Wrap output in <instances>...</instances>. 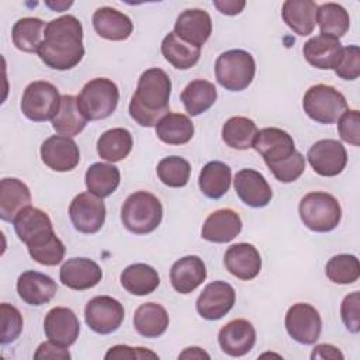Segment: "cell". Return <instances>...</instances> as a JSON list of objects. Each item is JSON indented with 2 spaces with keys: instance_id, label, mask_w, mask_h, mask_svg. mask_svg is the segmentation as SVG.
<instances>
[{
  "instance_id": "obj_53",
  "label": "cell",
  "mask_w": 360,
  "mask_h": 360,
  "mask_svg": "<svg viewBox=\"0 0 360 360\" xmlns=\"http://www.w3.org/2000/svg\"><path fill=\"white\" fill-rule=\"evenodd\" d=\"M210 359V356L200 347H187L183 353L179 354V359Z\"/></svg>"
},
{
  "instance_id": "obj_6",
  "label": "cell",
  "mask_w": 360,
  "mask_h": 360,
  "mask_svg": "<svg viewBox=\"0 0 360 360\" xmlns=\"http://www.w3.org/2000/svg\"><path fill=\"white\" fill-rule=\"evenodd\" d=\"M256 63L243 49H231L221 53L215 62V77L229 91H242L253 80Z\"/></svg>"
},
{
  "instance_id": "obj_10",
  "label": "cell",
  "mask_w": 360,
  "mask_h": 360,
  "mask_svg": "<svg viewBox=\"0 0 360 360\" xmlns=\"http://www.w3.org/2000/svg\"><path fill=\"white\" fill-rule=\"evenodd\" d=\"M285 329L298 343L314 345L322 330L319 312L307 302H297L285 314Z\"/></svg>"
},
{
  "instance_id": "obj_50",
  "label": "cell",
  "mask_w": 360,
  "mask_h": 360,
  "mask_svg": "<svg viewBox=\"0 0 360 360\" xmlns=\"http://www.w3.org/2000/svg\"><path fill=\"white\" fill-rule=\"evenodd\" d=\"M34 359H70V353L66 347L52 343L51 340L44 342L38 346L37 352L34 353Z\"/></svg>"
},
{
  "instance_id": "obj_51",
  "label": "cell",
  "mask_w": 360,
  "mask_h": 360,
  "mask_svg": "<svg viewBox=\"0 0 360 360\" xmlns=\"http://www.w3.org/2000/svg\"><path fill=\"white\" fill-rule=\"evenodd\" d=\"M243 0H214V6L225 15H236L245 7Z\"/></svg>"
},
{
  "instance_id": "obj_27",
  "label": "cell",
  "mask_w": 360,
  "mask_h": 360,
  "mask_svg": "<svg viewBox=\"0 0 360 360\" xmlns=\"http://www.w3.org/2000/svg\"><path fill=\"white\" fill-rule=\"evenodd\" d=\"M31 202V193L25 183L15 177H6L0 181V218L13 222L15 217Z\"/></svg>"
},
{
  "instance_id": "obj_19",
  "label": "cell",
  "mask_w": 360,
  "mask_h": 360,
  "mask_svg": "<svg viewBox=\"0 0 360 360\" xmlns=\"http://www.w3.org/2000/svg\"><path fill=\"white\" fill-rule=\"evenodd\" d=\"M212 32L210 14L201 8H188L180 13L174 24V34L187 44L201 48Z\"/></svg>"
},
{
  "instance_id": "obj_24",
  "label": "cell",
  "mask_w": 360,
  "mask_h": 360,
  "mask_svg": "<svg viewBox=\"0 0 360 360\" xmlns=\"http://www.w3.org/2000/svg\"><path fill=\"white\" fill-rule=\"evenodd\" d=\"M207 269L198 256L190 255L176 260L170 269V281L180 294H188L204 283Z\"/></svg>"
},
{
  "instance_id": "obj_38",
  "label": "cell",
  "mask_w": 360,
  "mask_h": 360,
  "mask_svg": "<svg viewBox=\"0 0 360 360\" xmlns=\"http://www.w3.org/2000/svg\"><path fill=\"white\" fill-rule=\"evenodd\" d=\"M46 24L37 17H24L20 18L11 31L13 44L17 49L22 52H38V48L41 46L44 41Z\"/></svg>"
},
{
  "instance_id": "obj_37",
  "label": "cell",
  "mask_w": 360,
  "mask_h": 360,
  "mask_svg": "<svg viewBox=\"0 0 360 360\" xmlns=\"http://www.w3.org/2000/svg\"><path fill=\"white\" fill-rule=\"evenodd\" d=\"M84 180L89 193L104 198L117 190L120 184V170L114 165L97 162L89 166Z\"/></svg>"
},
{
  "instance_id": "obj_44",
  "label": "cell",
  "mask_w": 360,
  "mask_h": 360,
  "mask_svg": "<svg viewBox=\"0 0 360 360\" xmlns=\"http://www.w3.org/2000/svg\"><path fill=\"white\" fill-rule=\"evenodd\" d=\"M159 180L169 187H184L190 180L191 166L181 156L163 158L156 167Z\"/></svg>"
},
{
  "instance_id": "obj_41",
  "label": "cell",
  "mask_w": 360,
  "mask_h": 360,
  "mask_svg": "<svg viewBox=\"0 0 360 360\" xmlns=\"http://www.w3.org/2000/svg\"><path fill=\"white\" fill-rule=\"evenodd\" d=\"M316 22L321 34L333 38L343 37L350 27V17L345 7L338 3H323L316 10Z\"/></svg>"
},
{
  "instance_id": "obj_42",
  "label": "cell",
  "mask_w": 360,
  "mask_h": 360,
  "mask_svg": "<svg viewBox=\"0 0 360 360\" xmlns=\"http://www.w3.org/2000/svg\"><path fill=\"white\" fill-rule=\"evenodd\" d=\"M30 256L39 264L44 266H56L65 257V245L56 236L55 232L46 235L45 238L27 245Z\"/></svg>"
},
{
  "instance_id": "obj_49",
  "label": "cell",
  "mask_w": 360,
  "mask_h": 360,
  "mask_svg": "<svg viewBox=\"0 0 360 360\" xmlns=\"http://www.w3.org/2000/svg\"><path fill=\"white\" fill-rule=\"evenodd\" d=\"M107 360L110 359H158V354L145 349V347H129L125 345H117L114 347H111L105 356Z\"/></svg>"
},
{
  "instance_id": "obj_5",
  "label": "cell",
  "mask_w": 360,
  "mask_h": 360,
  "mask_svg": "<svg viewBox=\"0 0 360 360\" xmlns=\"http://www.w3.org/2000/svg\"><path fill=\"white\" fill-rule=\"evenodd\" d=\"M120 91L117 84L105 77H96L87 82L77 96V107L89 121L110 117L118 104Z\"/></svg>"
},
{
  "instance_id": "obj_13",
  "label": "cell",
  "mask_w": 360,
  "mask_h": 360,
  "mask_svg": "<svg viewBox=\"0 0 360 360\" xmlns=\"http://www.w3.org/2000/svg\"><path fill=\"white\" fill-rule=\"evenodd\" d=\"M307 158L312 169L323 177L338 176L347 163L346 149L336 139H321L315 142L309 148Z\"/></svg>"
},
{
  "instance_id": "obj_21",
  "label": "cell",
  "mask_w": 360,
  "mask_h": 360,
  "mask_svg": "<svg viewBox=\"0 0 360 360\" xmlns=\"http://www.w3.org/2000/svg\"><path fill=\"white\" fill-rule=\"evenodd\" d=\"M226 270L236 278L249 281L255 278L262 269L259 250L250 243H235L228 248L224 256Z\"/></svg>"
},
{
  "instance_id": "obj_47",
  "label": "cell",
  "mask_w": 360,
  "mask_h": 360,
  "mask_svg": "<svg viewBox=\"0 0 360 360\" xmlns=\"http://www.w3.org/2000/svg\"><path fill=\"white\" fill-rule=\"evenodd\" d=\"M338 131L340 138L353 145H360V112L359 110H346L338 120Z\"/></svg>"
},
{
  "instance_id": "obj_34",
  "label": "cell",
  "mask_w": 360,
  "mask_h": 360,
  "mask_svg": "<svg viewBox=\"0 0 360 360\" xmlns=\"http://www.w3.org/2000/svg\"><path fill=\"white\" fill-rule=\"evenodd\" d=\"M87 125V120L80 112L77 107V97L72 94L62 96L60 107L56 115L52 120V128L65 136H75L79 135L84 127Z\"/></svg>"
},
{
  "instance_id": "obj_18",
  "label": "cell",
  "mask_w": 360,
  "mask_h": 360,
  "mask_svg": "<svg viewBox=\"0 0 360 360\" xmlns=\"http://www.w3.org/2000/svg\"><path fill=\"white\" fill-rule=\"evenodd\" d=\"M218 343L224 353L232 357L248 354L256 343V330L246 319H233L218 333Z\"/></svg>"
},
{
  "instance_id": "obj_48",
  "label": "cell",
  "mask_w": 360,
  "mask_h": 360,
  "mask_svg": "<svg viewBox=\"0 0 360 360\" xmlns=\"http://www.w3.org/2000/svg\"><path fill=\"white\" fill-rule=\"evenodd\" d=\"M340 316L346 329L352 333L360 330V292L347 294L340 305Z\"/></svg>"
},
{
  "instance_id": "obj_28",
  "label": "cell",
  "mask_w": 360,
  "mask_h": 360,
  "mask_svg": "<svg viewBox=\"0 0 360 360\" xmlns=\"http://www.w3.org/2000/svg\"><path fill=\"white\" fill-rule=\"evenodd\" d=\"M13 224L18 239L22 240L25 245L53 232L49 215L45 211L31 205L24 208L15 217Z\"/></svg>"
},
{
  "instance_id": "obj_31",
  "label": "cell",
  "mask_w": 360,
  "mask_h": 360,
  "mask_svg": "<svg viewBox=\"0 0 360 360\" xmlns=\"http://www.w3.org/2000/svg\"><path fill=\"white\" fill-rule=\"evenodd\" d=\"M120 281L121 285L134 295H148L160 284L158 271L145 263H135L125 267L120 276Z\"/></svg>"
},
{
  "instance_id": "obj_14",
  "label": "cell",
  "mask_w": 360,
  "mask_h": 360,
  "mask_svg": "<svg viewBox=\"0 0 360 360\" xmlns=\"http://www.w3.org/2000/svg\"><path fill=\"white\" fill-rule=\"evenodd\" d=\"M235 304V290L225 281H212L205 285L197 298V312L208 321H217L225 316Z\"/></svg>"
},
{
  "instance_id": "obj_30",
  "label": "cell",
  "mask_w": 360,
  "mask_h": 360,
  "mask_svg": "<svg viewBox=\"0 0 360 360\" xmlns=\"http://www.w3.org/2000/svg\"><path fill=\"white\" fill-rule=\"evenodd\" d=\"M169 314L160 304L145 302L134 314V328L141 336L158 338L166 332Z\"/></svg>"
},
{
  "instance_id": "obj_45",
  "label": "cell",
  "mask_w": 360,
  "mask_h": 360,
  "mask_svg": "<svg viewBox=\"0 0 360 360\" xmlns=\"http://www.w3.org/2000/svg\"><path fill=\"white\" fill-rule=\"evenodd\" d=\"M0 314H1V336H0V342L1 345H7V343H11L14 342L21 330H22V316H21V312L7 304V302H3L0 305Z\"/></svg>"
},
{
  "instance_id": "obj_20",
  "label": "cell",
  "mask_w": 360,
  "mask_h": 360,
  "mask_svg": "<svg viewBox=\"0 0 360 360\" xmlns=\"http://www.w3.org/2000/svg\"><path fill=\"white\" fill-rule=\"evenodd\" d=\"M100 266L87 257H72L60 267L59 278L63 285L72 290H89L101 281Z\"/></svg>"
},
{
  "instance_id": "obj_7",
  "label": "cell",
  "mask_w": 360,
  "mask_h": 360,
  "mask_svg": "<svg viewBox=\"0 0 360 360\" xmlns=\"http://www.w3.org/2000/svg\"><path fill=\"white\" fill-rule=\"evenodd\" d=\"M302 107L311 120L319 124H335L347 110V101L335 87L315 84L304 94Z\"/></svg>"
},
{
  "instance_id": "obj_4",
  "label": "cell",
  "mask_w": 360,
  "mask_h": 360,
  "mask_svg": "<svg viewBox=\"0 0 360 360\" xmlns=\"http://www.w3.org/2000/svg\"><path fill=\"white\" fill-rule=\"evenodd\" d=\"M298 212L302 224L314 232H330L342 218L339 201L325 191H312L304 195L300 201Z\"/></svg>"
},
{
  "instance_id": "obj_12",
  "label": "cell",
  "mask_w": 360,
  "mask_h": 360,
  "mask_svg": "<svg viewBox=\"0 0 360 360\" xmlns=\"http://www.w3.org/2000/svg\"><path fill=\"white\" fill-rule=\"evenodd\" d=\"M252 148L262 155L269 169L290 159L295 153V145L291 135L274 127L257 131Z\"/></svg>"
},
{
  "instance_id": "obj_26",
  "label": "cell",
  "mask_w": 360,
  "mask_h": 360,
  "mask_svg": "<svg viewBox=\"0 0 360 360\" xmlns=\"http://www.w3.org/2000/svg\"><path fill=\"white\" fill-rule=\"evenodd\" d=\"M93 27L101 38L108 41H124L134 30L131 18L112 7L97 8L93 14Z\"/></svg>"
},
{
  "instance_id": "obj_54",
  "label": "cell",
  "mask_w": 360,
  "mask_h": 360,
  "mask_svg": "<svg viewBox=\"0 0 360 360\" xmlns=\"http://www.w3.org/2000/svg\"><path fill=\"white\" fill-rule=\"evenodd\" d=\"M46 6L51 7V8H53V10H56V11H62V10L68 8V7H70V6H72V1H69V3H62V1L51 3V1H46Z\"/></svg>"
},
{
  "instance_id": "obj_23",
  "label": "cell",
  "mask_w": 360,
  "mask_h": 360,
  "mask_svg": "<svg viewBox=\"0 0 360 360\" xmlns=\"http://www.w3.org/2000/svg\"><path fill=\"white\" fill-rule=\"evenodd\" d=\"M56 283L46 274L28 270L24 271L17 280V292L20 298L30 305L48 304L56 294Z\"/></svg>"
},
{
  "instance_id": "obj_11",
  "label": "cell",
  "mask_w": 360,
  "mask_h": 360,
  "mask_svg": "<svg viewBox=\"0 0 360 360\" xmlns=\"http://www.w3.org/2000/svg\"><path fill=\"white\" fill-rule=\"evenodd\" d=\"M69 218L76 231L96 233L105 221V205L103 198L91 193L77 194L69 205Z\"/></svg>"
},
{
  "instance_id": "obj_40",
  "label": "cell",
  "mask_w": 360,
  "mask_h": 360,
  "mask_svg": "<svg viewBox=\"0 0 360 360\" xmlns=\"http://www.w3.org/2000/svg\"><path fill=\"white\" fill-rule=\"evenodd\" d=\"M257 134L255 121L248 117H231L222 127L224 142L238 150H246L253 146Z\"/></svg>"
},
{
  "instance_id": "obj_2",
  "label": "cell",
  "mask_w": 360,
  "mask_h": 360,
  "mask_svg": "<svg viewBox=\"0 0 360 360\" xmlns=\"http://www.w3.org/2000/svg\"><path fill=\"white\" fill-rule=\"evenodd\" d=\"M172 82L169 75L159 69L145 70L129 101V115L141 127H156L169 111Z\"/></svg>"
},
{
  "instance_id": "obj_46",
  "label": "cell",
  "mask_w": 360,
  "mask_h": 360,
  "mask_svg": "<svg viewBox=\"0 0 360 360\" xmlns=\"http://www.w3.org/2000/svg\"><path fill=\"white\" fill-rule=\"evenodd\" d=\"M335 72L345 80H354L360 76V48L357 45H349L342 49V56Z\"/></svg>"
},
{
  "instance_id": "obj_3",
  "label": "cell",
  "mask_w": 360,
  "mask_h": 360,
  "mask_svg": "<svg viewBox=\"0 0 360 360\" xmlns=\"http://www.w3.org/2000/svg\"><path fill=\"white\" fill-rule=\"evenodd\" d=\"M163 207L156 195L149 191H135L121 207L122 225L132 233L145 235L153 232L162 222Z\"/></svg>"
},
{
  "instance_id": "obj_22",
  "label": "cell",
  "mask_w": 360,
  "mask_h": 360,
  "mask_svg": "<svg viewBox=\"0 0 360 360\" xmlns=\"http://www.w3.org/2000/svg\"><path fill=\"white\" fill-rule=\"evenodd\" d=\"M242 231L239 214L231 208H221L211 212L201 229V236L214 243H226L235 239Z\"/></svg>"
},
{
  "instance_id": "obj_32",
  "label": "cell",
  "mask_w": 360,
  "mask_h": 360,
  "mask_svg": "<svg viewBox=\"0 0 360 360\" xmlns=\"http://www.w3.org/2000/svg\"><path fill=\"white\" fill-rule=\"evenodd\" d=\"M198 187L205 197L221 198L231 187V167L219 160L208 162L200 173Z\"/></svg>"
},
{
  "instance_id": "obj_17",
  "label": "cell",
  "mask_w": 360,
  "mask_h": 360,
  "mask_svg": "<svg viewBox=\"0 0 360 360\" xmlns=\"http://www.w3.org/2000/svg\"><path fill=\"white\" fill-rule=\"evenodd\" d=\"M233 186L238 197L249 207H266L271 197V187L262 173L253 169H242L235 174Z\"/></svg>"
},
{
  "instance_id": "obj_39",
  "label": "cell",
  "mask_w": 360,
  "mask_h": 360,
  "mask_svg": "<svg viewBox=\"0 0 360 360\" xmlns=\"http://www.w3.org/2000/svg\"><path fill=\"white\" fill-rule=\"evenodd\" d=\"M132 149V135L125 128H112L101 134L97 141V153L108 162L125 159Z\"/></svg>"
},
{
  "instance_id": "obj_9",
  "label": "cell",
  "mask_w": 360,
  "mask_h": 360,
  "mask_svg": "<svg viewBox=\"0 0 360 360\" xmlns=\"http://www.w3.org/2000/svg\"><path fill=\"white\" fill-rule=\"evenodd\" d=\"M87 326L100 335L115 332L124 321L122 304L110 295H97L91 298L84 308Z\"/></svg>"
},
{
  "instance_id": "obj_43",
  "label": "cell",
  "mask_w": 360,
  "mask_h": 360,
  "mask_svg": "<svg viewBox=\"0 0 360 360\" xmlns=\"http://www.w3.org/2000/svg\"><path fill=\"white\" fill-rule=\"evenodd\" d=\"M326 277L336 284H353L360 277L359 259L354 255H336L326 263Z\"/></svg>"
},
{
  "instance_id": "obj_25",
  "label": "cell",
  "mask_w": 360,
  "mask_h": 360,
  "mask_svg": "<svg viewBox=\"0 0 360 360\" xmlns=\"http://www.w3.org/2000/svg\"><path fill=\"white\" fill-rule=\"evenodd\" d=\"M342 44L338 38L319 34L304 44L302 53L309 65L318 69H335L342 56Z\"/></svg>"
},
{
  "instance_id": "obj_8",
  "label": "cell",
  "mask_w": 360,
  "mask_h": 360,
  "mask_svg": "<svg viewBox=\"0 0 360 360\" xmlns=\"http://www.w3.org/2000/svg\"><path fill=\"white\" fill-rule=\"evenodd\" d=\"M60 100L62 96L52 83L37 80L25 87L21 97V111L35 122L53 120L60 107Z\"/></svg>"
},
{
  "instance_id": "obj_16",
  "label": "cell",
  "mask_w": 360,
  "mask_h": 360,
  "mask_svg": "<svg viewBox=\"0 0 360 360\" xmlns=\"http://www.w3.org/2000/svg\"><path fill=\"white\" fill-rule=\"evenodd\" d=\"M44 330L48 340L62 347H69L79 338L80 322L70 308L55 307L44 319Z\"/></svg>"
},
{
  "instance_id": "obj_15",
  "label": "cell",
  "mask_w": 360,
  "mask_h": 360,
  "mask_svg": "<svg viewBox=\"0 0 360 360\" xmlns=\"http://www.w3.org/2000/svg\"><path fill=\"white\" fill-rule=\"evenodd\" d=\"M42 162L55 172H70L80 160L76 142L65 135H52L41 145Z\"/></svg>"
},
{
  "instance_id": "obj_35",
  "label": "cell",
  "mask_w": 360,
  "mask_h": 360,
  "mask_svg": "<svg viewBox=\"0 0 360 360\" xmlns=\"http://www.w3.org/2000/svg\"><path fill=\"white\" fill-rule=\"evenodd\" d=\"M180 98L190 115H200L217 101V89L211 82L197 79L184 87Z\"/></svg>"
},
{
  "instance_id": "obj_29",
  "label": "cell",
  "mask_w": 360,
  "mask_h": 360,
  "mask_svg": "<svg viewBox=\"0 0 360 360\" xmlns=\"http://www.w3.org/2000/svg\"><path fill=\"white\" fill-rule=\"evenodd\" d=\"M318 4L312 0H287L283 3L281 15L284 22L298 35L312 34L316 25Z\"/></svg>"
},
{
  "instance_id": "obj_1",
  "label": "cell",
  "mask_w": 360,
  "mask_h": 360,
  "mask_svg": "<svg viewBox=\"0 0 360 360\" xmlns=\"http://www.w3.org/2000/svg\"><path fill=\"white\" fill-rule=\"evenodd\" d=\"M37 53L51 69L69 70L79 65L84 56L83 27L80 21L69 14L49 21Z\"/></svg>"
},
{
  "instance_id": "obj_33",
  "label": "cell",
  "mask_w": 360,
  "mask_h": 360,
  "mask_svg": "<svg viewBox=\"0 0 360 360\" xmlns=\"http://www.w3.org/2000/svg\"><path fill=\"white\" fill-rule=\"evenodd\" d=\"M158 138L167 145H184L194 135L191 120L180 112H167L155 127Z\"/></svg>"
},
{
  "instance_id": "obj_36",
  "label": "cell",
  "mask_w": 360,
  "mask_h": 360,
  "mask_svg": "<svg viewBox=\"0 0 360 360\" xmlns=\"http://www.w3.org/2000/svg\"><path fill=\"white\" fill-rule=\"evenodd\" d=\"M160 51L162 55L165 56V59L173 65L176 69L180 70H186L190 69L191 66H194L201 55V49L197 46H193L190 44H187L186 41L180 39L174 31L169 32L160 45Z\"/></svg>"
},
{
  "instance_id": "obj_52",
  "label": "cell",
  "mask_w": 360,
  "mask_h": 360,
  "mask_svg": "<svg viewBox=\"0 0 360 360\" xmlns=\"http://www.w3.org/2000/svg\"><path fill=\"white\" fill-rule=\"evenodd\" d=\"M311 359H343V354L338 347L325 343L315 346Z\"/></svg>"
}]
</instances>
